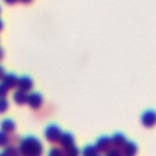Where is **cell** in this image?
I'll return each instance as SVG.
<instances>
[{"label": "cell", "instance_id": "obj_27", "mask_svg": "<svg viewBox=\"0 0 156 156\" xmlns=\"http://www.w3.org/2000/svg\"><path fill=\"white\" fill-rule=\"evenodd\" d=\"M0 156H5V155H4V154H0Z\"/></svg>", "mask_w": 156, "mask_h": 156}, {"label": "cell", "instance_id": "obj_4", "mask_svg": "<svg viewBox=\"0 0 156 156\" xmlns=\"http://www.w3.org/2000/svg\"><path fill=\"white\" fill-rule=\"evenodd\" d=\"M33 79L28 76H22L20 78H17V84H16V88L20 89V90H23V91H30L33 89Z\"/></svg>", "mask_w": 156, "mask_h": 156}, {"label": "cell", "instance_id": "obj_25", "mask_svg": "<svg viewBox=\"0 0 156 156\" xmlns=\"http://www.w3.org/2000/svg\"><path fill=\"white\" fill-rule=\"evenodd\" d=\"M4 55H5V52H4V50H2L1 48H0V61H1L2 58H4Z\"/></svg>", "mask_w": 156, "mask_h": 156}, {"label": "cell", "instance_id": "obj_26", "mask_svg": "<svg viewBox=\"0 0 156 156\" xmlns=\"http://www.w3.org/2000/svg\"><path fill=\"white\" fill-rule=\"evenodd\" d=\"M2 28H4V23H2V21L0 20V30H2Z\"/></svg>", "mask_w": 156, "mask_h": 156}, {"label": "cell", "instance_id": "obj_22", "mask_svg": "<svg viewBox=\"0 0 156 156\" xmlns=\"http://www.w3.org/2000/svg\"><path fill=\"white\" fill-rule=\"evenodd\" d=\"M6 74V72H5V68L2 67V66H0V80H2V78H4V76Z\"/></svg>", "mask_w": 156, "mask_h": 156}, {"label": "cell", "instance_id": "obj_19", "mask_svg": "<svg viewBox=\"0 0 156 156\" xmlns=\"http://www.w3.org/2000/svg\"><path fill=\"white\" fill-rule=\"evenodd\" d=\"M48 156H63V152L61 149L58 147H52L50 149V151L48 152Z\"/></svg>", "mask_w": 156, "mask_h": 156}, {"label": "cell", "instance_id": "obj_8", "mask_svg": "<svg viewBox=\"0 0 156 156\" xmlns=\"http://www.w3.org/2000/svg\"><path fill=\"white\" fill-rule=\"evenodd\" d=\"M121 152L123 156H135L138 152V146L133 141H126L124 145L121 147Z\"/></svg>", "mask_w": 156, "mask_h": 156}, {"label": "cell", "instance_id": "obj_7", "mask_svg": "<svg viewBox=\"0 0 156 156\" xmlns=\"http://www.w3.org/2000/svg\"><path fill=\"white\" fill-rule=\"evenodd\" d=\"M57 143L60 144V146L62 149H66V147H68L71 145H74V136L72 135V133H68V132L61 133Z\"/></svg>", "mask_w": 156, "mask_h": 156}, {"label": "cell", "instance_id": "obj_23", "mask_svg": "<svg viewBox=\"0 0 156 156\" xmlns=\"http://www.w3.org/2000/svg\"><path fill=\"white\" fill-rule=\"evenodd\" d=\"M17 1H18V0H4V2L7 4V5H15Z\"/></svg>", "mask_w": 156, "mask_h": 156}, {"label": "cell", "instance_id": "obj_15", "mask_svg": "<svg viewBox=\"0 0 156 156\" xmlns=\"http://www.w3.org/2000/svg\"><path fill=\"white\" fill-rule=\"evenodd\" d=\"M20 140H21L20 135L10 133V134H7V144H6V145H12V146H16V145H18Z\"/></svg>", "mask_w": 156, "mask_h": 156}, {"label": "cell", "instance_id": "obj_10", "mask_svg": "<svg viewBox=\"0 0 156 156\" xmlns=\"http://www.w3.org/2000/svg\"><path fill=\"white\" fill-rule=\"evenodd\" d=\"M110 139H111L112 147H117V149H121V147L124 145V143L127 141L124 134H122V133H116V134H113L112 138H110Z\"/></svg>", "mask_w": 156, "mask_h": 156}, {"label": "cell", "instance_id": "obj_12", "mask_svg": "<svg viewBox=\"0 0 156 156\" xmlns=\"http://www.w3.org/2000/svg\"><path fill=\"white\" fill-rule=\"evenodd\" d=\"M13 101L17 104V105H24L26 101H27V93L23 91V90H20L17 89L13 94Z\"/></svg>", "mask_w": 156, "mask_h": 156}, {"label": "cell", "instance_id": "obj_11", "mask_svg": "<svg viewBox=\"0 0 156 156\" xmlns=\"http://www.w3.org/2000/svg\"><path fill=\"white\" fill-rule=\"evenodd\" d=\"M0 127H1V130H2V132H5L6 134H10V133H13V132H15L16 124H15V122H13L12 119L6 118V119H4V121L1 122Z\"/></svg>", "mask_w": 156, "mask_h": 156}, {"label": "cell", "instance_id": "obj_13", "mask_svg": "<svg viewBox=\"0 0 156 156\" xmlns=\"http://www.w3.org/2000/svg\"><path fill=\"white\" fill-rule=\"evenodd\" d=\"M80 154L82 156H99V151L94 145H87Z\"/></svg>", "mask_w": 156, "mask_h": 156}, {"label": "cell", "instance_id": "obj_21", "mask_svg": "<svg viewBox=\"0 0 156 156\" xmlns=\"http://www.w3.org/2000/svg\"><path fill=\"white\" fill-rule=\"evenodd\" d=\"M6 95H7V89H6L5 85L1 83V84H0V99H1V98H5Z\"/></svg>", "mask_w": 156, "mask_h": 156}, {"label": "cell", "instance_id": "obj_17", "mask_svg": "<svg viewBox=\"0 0 156 156\" xmlns=\"http://www.w3.org/2000/svg\"><path fill=\"white\" fill-rule=\"evenodd\" d=\"M9 110V101L5 98L0 99V113H4Z\"/></svg>", "mask_w": 156, "mask_h": 156}, {"label": "cell", "instance_id": "obj_24", "mask_svg": "<svg viewBox=\"0 0 156 156\" xmlns=\"http://www.w3.org/2000/svg\"><path fill=\"white\" fill-rule=\"evenodd\" d=\"M18 1H21V2L24 4V5H28V4H30L33 0H18Z\"/></svg>", "mask_w": 156, "mask_h": 156}, {"label": "cell", "instance_id": "obj_6", "mask_svg": "<svg viewBox=\"0 0 156 156\" xmlns=\"http://www.w3.org/2000/svg\"><path fill=\"white\" fill-rule=\"evenodd\" d=\"M95 147L98 149L99 152H107L111 147H112V144H111V139L108 136H101L96 140V144H95Z\"/></svg>", "mask_w": 156, "mask_h": 156}, {"label": "cell", "instance_id": "obj_2", "mask_svg": "<svg viewBox=\"0 0 156 156\" xmlns=\"http://www.w3.org/2000/svg\"><path fill=\"white\" fill-rule=\"evenodd\" d=\"M61 133H62V132H61L60 127L56 126V124H50V126H48V127L45 128V132H44L45 139H46L49 143H52V144L58 141V138H60Z\"/></svg>", "mask_w": 156, "mask_h": 156}, {"label": "cell", "instance_id": "obj_9", "mask_svg": "<svg viewBox=\"0 0 156 156\" xmlns=\"http://www.w3.org/2000/svg\"><path fill=\"white\" fill-rule=\"evenodd\" d=\"M17 76L13 74V73H6L2 78V84L5 85V88L9 90V89H13L16 88V84H17Z\"/></svg>", "mask_w": 156, "mask_h": 156}, {"label": "cell", "instance_id": "obj_1", "mask_svg": "<svg viewBox=\"0 0 156 156\" xmlns=\"http://www.w3.org/2000/svg\"><path fill=\"white\" fill-rule=\"evenodd\" d=\"M18 154L20 156H41L43 155V144L35 136H26L18 143Z\"/></svg>", "mask_w": 156, "mask_h": 156}, {"label": "cell", "instance_id": "obj_14", "mask_svg": "<svg viewBox=\"0 0 156 156\" xmlns=\"http://www.w3.org/2000/svg\"><path fill=\"white\" fill-rule=\"evenodd\" d=\"M62 152H63V156H79L80 155L79 149L74 145H71L66 149H62Z\"/></svg>", "mask_w": 156, "mask_h": 156}, {"label": "cell", "instance_id": "obj_28", "mask_svg": "<svg viewBox=\"0 0 156 156\" xmlns=\"http://www.w3.org/2000/svg\"><path fill=\"white\" fill-rule=\"evenodd\" d=\"M0 11H1V7H0Z\"/></svg>", "mask_w": 156, "mask_h": 156}, {"label": "cell", "instance_id": "obj_18", "mask_svg": "<svg viewBox=\"0 0 156 156\" xmlns=\"http://www.w3.org/2000/svg\"><path fill=\"white\" fill-rule=\"evenodd\" d=\"M106 154H107L106 156H123L121 152V149H117V147H111Z\"/></svg>", "mask_w": 156, "mask_h": 156}, {"label": "cell", "instance_id": "obj_20", "mask_svg": "<svg viewBox=\"0 0 156 156\" xmlns=\"http://www.w3.org/2000/svg\"><path fill=\"white\" fill-rule=\"evenodd\" d=\"M7 144V134L2 130H0V147H4L6 146Z\"/></svg>", "mask_w": 156, "mask_h": 156}, {"label": "cell", "instance_id": "obj_3", "mask_svg": "<svg viewBox=\"0 0 156 156\" xmlns=\"http://www.w3.org/2000/svg\"><path fill=\"white\" fill-rule=\"evenodd\" d=\"M26 104H28V106L33 110H38L43 105V96L39 93H30L27 94V101Z\"/></svg>", "mask_w": 156, "mask_h": 156}, {"label": "cell", "instance_id": "obj_5", "mask_svg": "<svg viewBox=\"0 0 156 156\" xmlns=\"http://www.w3.org/2000/svg\"><path fill=\"white\" fill-rule=\"evenodd\" d=\"M141 123H143V126H145L147 128L154 127L155 123H156V113L152 110L145 111L141 116Z\"/></svg>", "mask_w": 156, "mask_h": 156}, {"label": "cell", "instance_id": "obj_16", "mask_svg": "<svg viewBox=\"0 0 156 156\" xmlns=\"http://www.w3.org/2000/svg\"><path fill=\"white\" fill-rule=\"evenodd\" d=\"M5 156H18V150L16 146H12V145H6L4 152H2Z\"/></svg>", "mask_w": 156, "mask_h": 156}, {"label": "cell", "instance_id": "obj_29", "mask_svg": "<svg viewBox=\"0 0 156 156\" xmlns=\"http://www.w3.org/2000/svg\"><path fill=\"white\" fill-rule=\"evenodd\" d=\"M18 156H20V155H18Z\"/></svg>", "mask_w": 156, "mask_h": 156}]
</instances>
